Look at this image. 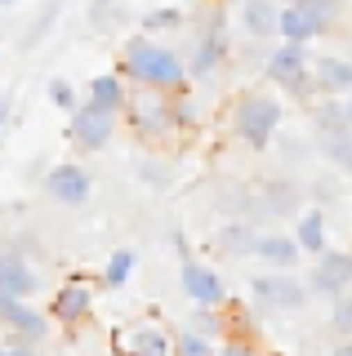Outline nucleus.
<instances>
[{"label":"nucleus","mask_w":352,"mask_h":356,"mask_svg":"<svg viewBox=\"0 0 352 356\" xmlns=\"http://www.w3.org/2000/svg\"><path fill=\"white\" fill-rule=\"evenodd\" d=\"M120 72L134 85L165 89V94H179V89L192 85L188 54H179L174 44H165L161 36H152V31H143V27H138V36H129L120 44Z\"/></svg>","instance_id":"f257e3e1"},{"label":"nucleus","mask_w":352,"mask_h":356,"mask_svg":"<svg viewBox=\"0 0 352 356\" xmlns=\"http://www.w3.org/2000/svg\"><path fill=\"white\" fill-rule=\"evenodd\" d=\"M285 120V103L272 89H241L227 107V129L237 134V143H246L250 152H263L277 143Z\"/></svg>","instance_id":"f03ea898"},{"label":"nucleus","mask_w":352,"mask_h":356,"mask_svg":"<svg viewBox=\"0 0 352 356\" xmlns=\"http://www.w3.org/2000/svg\"><path fill=\"white\" fill-rule=\"evenodd\" d=\"M317 58L307 54V44H294V40H277L268 54H263V81L272 89H281L290 103H307L312 107L321 98L317 89Z\"/></svg>","instance_id":"7ed1b4c3"},{"label":"nucleus","mask_w":352,"mask_h":356,"mask_svg":"<svg viewBox=\"0 0 352 356\" xmlns=\"http://www.w3.org/2000/svg\"><path fill=\"white\" fill-rule=\"evenodd\" d=\"M125 120L134 125L138 138H147V143H161V138H170V134H183L179 111H174V94L147 89V85H134L129 107H125Z\"/></svg>","instance_id":"20e7f679"},{"label":"nucleus","mask_w":352,"mask_h":356,"mask_svg":"<svg viewBox=\"0 0 352 356\" xmlns=\"http://www.w3.org/2000/svg\"><path fill=\"white\" fill-rule=\"evenodd\" d=\"M174 245H179V289L183 294H188L192 303H201V307H227L232 303L223 276H218V267L196 259V254L188 250V241H183V232H174Z\"/></svg>","instance_id":"39448f33"},{"label":"nucleus","mask_w":352,"mask_h":356,"mask_svg":"<svg viewBox=\"0 0 352 356\" xmlns=\"http://www.w3.org/2000/svg\"><path fill=\"white\" fill-rule=\"evenodd\" d=\"M250 298L263 312H299L312 298V285L299 272H285V267H268V272L250 276Z\"/></svg>","instance_id":"423d86ee"},{"label":"nucleus","mask_w":352,"mask_h":356,"mask_svg":"<svg viewBox=\"0 0 352 356\" xmlns=\"http://www.w3.org/2000/svg\"><path fill=\"white\" fill-rule=\"evenodd\" d=\"M120 116H125V111L103 107V103H94V98H85V103L67 116V138H72L81 152H103L107 143L116 138Z\"/></svg>","instance_id":"0eeeda50"},{"label":"nucleus","mask_w":352,"mask_h":356,"mask_svg":"<svg viewBox=\"0 0 352 356\" xmlns=\"http://www.w3.org/2000/svg\"><path fill=\"white\" fill-rule=\"evenodd\" d=\"M112 352L116 356H179V343H174V334L161 321L138 316L112 334Z\"/></svg>","instance_id":"6e6552de"},{"label":"nucleus","mask_w":352,"mask_h":356,"mask_svg":"<svg viewBox=\"0 0 352 356\" xmlns=\"http://www.w3.org/2000/svg\"><path fill=\"white\" fill-rule=\"evenodd\" d=\"M40 187H45V196L54 200V205H63V209H81V205H90V196H94L90 170H85V165H76V161L49 165L45 178H40Z\"/></svg>","instance_id":"1a4fd4ad"},{"label":"nucleus","mask_w":352,"mask_h":356,"mask_svg":"<svg viewBox=\"0 0 352 356\" xmlns=\"http://www.w3.org/2000/svg\"><path fill=\"white\" fill-rule=\"evenodd\" d=\"M259 200H263V214L268 218H299L307 205H312V196H307V183H299V178H290V170L285 174H272L259 183Z\"/></svg>","instance_id":"9d476101"},{"label":"nucleus","mask_w":352,"mask_h":356,"mask_svg":"<svg viewBox=\"0 0 352 356\" xmlns=\"http://www.w3.org/2000/svg\"><path fill=\"white\" fill-rule=\"evenodd\" d=\"M40 285H45V276H40L36 259H31L23 245H9L0 254V294L5 298H36Z\"/></svg>","instance_id":"9b49d317"},{"label":"nucleus","mask_w":352,"mask_h":356,"mask_svg":"<svg viewBox=\"0 0 352 356\" xmlns=\"http://www.w3.org/2000/svg\"><path fill=\"white\" fill-rule=\"evenodd\" d=\"M227 58H232V40L196 31V40H192V49H188L192 85H218V81H223V72H227Z\"/></svg>","instance_id":"f8f14e48"},{"label":"nucleus","mask_w":352,"mask_h":356,"mask_svg":"<svg viewBox=\"0 0 352 356\" xmlns=\"http://www.w3.org/2000/svg\"><path fill=\"white\" fill-rule=\"evenodd\" d=\"M232 22H237V36L246 40H281V0H237L232 9Z\"/></svg>","instance_id":"ddd939ff"},{"label":"nucleus","mask_w":352,"mask_h":356,"mask_svg":"<svg viewBox=\"0 0 352 356\" xmlns=\"http://www.w3.org/2000/svg\"><path fill=\"white\" fill-rule=\"evenodd\" d=\"M0 316H5V334L27 343H49L54 334V316L36 307V298H5L0 294Z\"/></svg>","instance_id":"4468645a"},{"label":"nucleus","mask_w":352,"mask_h":356,"mask_svg":"<svg viewBox=\"0 0 352 356\" xmlns=\"http://www.w3.org/2000/svg\"><path fill=\"white\" fill-rule=\"evenodd\" d=\"M307 285H312L317 298H339L352 289V250H321L312 259V272H307Z\"/></svg>","instance_id":"2eb2a0df"},{"label":"nucleus","mask_w":352,"mask_h":356,"mask_svg":"<svg viewBox=\"0 0 352 356\" xmlns=\"http://www.w3.org/2000/svg\"><path fill=\"white\" fill-rule=\"evenodd\" d=\"M90 312H94V281L90 276H72V281H63L58 289H54V298H49V316L58 321V325H85L90 321Z\"/></svg>","instance_id":"dca6fc26"},{"label":"nucleus","mask_w":352,"mask_h":356,"mask_svg":"<svg viewBox=\"0 0 352 356\" xmlns=\"http://www.w3.org/2000/svg\"><path fill=\"white\" fill-rule=\"evenodd\" d=\"M210 200H214L218 214H227V218H250V222L268 218L263 214V200H259V187H246V183H218Z\"/></svg>","instance_id":"f3484780"},{"label":"nucleus","mask_w":352,"mask_h":356,"mask_svg":"<svg viewBox=\"0 0 352 356\" xmlns=\"http://www.w3.org/2000/svg\"><path fill=\"white\" fill-rule=\"evenodd\" d=\"M255 259L263 267H285V272H299L303 263V245L299 236H285V232H259V245H255Z\"/></svg>","instance_id":"a211bd4d"},{"label":"nucleus","mask_w":352,"mask_h":356,"mask_svg":"<svg viewBox=\"0 0 352 356\" xmlns=\"http://www.w3.org/2000/svg\"><path fill=\"white\" fill-rule=\"evenodd\" d=\"M317 89L321 94H335V98H348L352 94V58L348 54H317Z\"/></svg>","instance_id":"6ab92c4d"},{"label":"nucleus","mask_w":352,"mask_h":356,"mask_svg":"<svg viewBox=\"0 0 352 356\" xmlns=\"http://www.w3.org/2000/svg\"><path fill=\"white\" fill-rule=\"evenodd\" d=\"M259 245V227L250 218H227L223 227H214V250L227 254V259H246V254H255Z\"/></svg>","instance_id":"aec40b11"},{"label":"nucleus","mask_w":352,"mask_h":356,"mask_svg":"<svg viewBox=\"0 0 352 356\" xmlns=\"http://www.w3.org/2000/svg\"><path fill=\"white\" fill-rule=\"evenodd\" d=\"M129 94H134V81H129L125 72H98L90 85H85V98H94V103H103V107H116V111H125L129 107Z\"/></svg>","instance_id":"412c9836"},{"label":"nucleus","mask_w":352,"mask_h":356,"mask_svg":"<svg viewBox=\"0 0 352 356\" xmlns=\"http://www.w3.org/2000/svg\"><path fill=\"white\" fill-rule=\"evenodd\" d=\"M294 236H299L303 254H321L330 250V218H326V205H307L299 218H294Z\"/></svg>","instance_id":"4be33fe9"},{"label":"nucleus","mask_w":352,"mask_h":356,"mask_svg":"<svg viewBox=\"0 0 352 356\" xmlns=\"http://www.w3.org/2000/svg\"><path fill=\"white\" fill-rule=\"evenodd\" d=\"M317 138V156L326 165H335L339 174H352V125L330 129V134H312Z\"/></svg>","instance_id":"5701e85b"},{"label":"nucleus","mask_w":352,"mask_h":356,"mask_svg":"<svg viewBox=\"0 0 352 356\" xmlns=\"http://www.w3.org/2000/svg\"><path fill=\"white\" fill-rule=\"evenodd\" d=\"M85 22H90L98 36H116V31L129 22V0H90Z\"/></svg>","instance_id":"b1692460"},{"label":"nucleus","mask_w":352,"mask_h":356,"mask_svg":"<svg viewBox=\"0 0 352 356\" xmlns=\"http://www.w3.org/2000/svg\"><path fill=\"white\" fill-rule=\"evenodd\" d=\"M317 36H321V27L312 22V14H307L303 5H294V0H285V5H281V40L312 44Z\"/></svg>","instance_id":"393cba45"},{"label":"nucleus","mask_w":352,"mask_h":356,"mask_svg":"<svg viewBox=\"0 0 352 356\" xmlns=\"http://www.w3.org/2000/svg\"><path fill=\"white\" fill-rule=\"evenodd\" d=\"M307 120H312V134H330V129H344L348 125V103L335 94H321L312 107H307Z\"/></svg>","instance_id":"a878e982"},{"label":"nucleus","mask_w":352,"mask_h":356,"mask_svg":"<svg viewBox=\"0 0 352 356\" xmlns=\"http://www.w3.org/2000/svg\"><path fill=\"white\" fill-rule=\"evenodd\" d=\"M134 272H138V254L129 250V245H116V250L107 254V263H103V276H98V281H103L107 289H125Z\"/></svg>","instance_id":"bb28decb"},{"label":"nucleus","mask_w":352,"mask_h":356,"mask_svg":"<svg viewBox=\"0 0 352 356\" xmlns=\"http://www.w3.org/2000/svg\"><path fill=\"white\" fill-rule=\"evenodd\" d=\"M294 5H303L307 14H312V22L321 27V36L339 31V27H344V18L352 14V0H294Z\"/></svg>","instance_id":"cd10ccee"},{"label":"nucleus","mask_w":352,"mask_h":356,"mask_svg":"<svg viewBox=\"0 0 352 356\" xmlns=\"http://www.w3.org/2000/svg\"><path fill=\"white\" fill-rule=\"evenodd\" d=\"M134 178L143 187H152V192H170V187H174V165L161 161V156H138V161H134Z\"/></svg>","instance_id":"c85d7f7f"},{"label":"nucleus","mask_w":352,"mask_h":356,"mask_svg":"<svg viewBox=\"0 0 352 356\" xmlns=\"http://www.w3.org/2000/svg\"><path fill=\"white\" fill-rule=\"evenodd\" d=\"M138 27H143V31H152V36H165V31L188 27V14H183L179 5H157V9H143Z\"/></svg>","instance_id":"c756f323"},{"label":"nucleus","mask_w":352,"mask_h":356,"mask_svg":"<svg viewBox=\"0 0 352 356\" xmlns=\"http://www.w3.org/2000/svg\"><path fill=\"white\" fill-rule=\"evenodd\" d=\"M277 156H281V165L285 170H294V165H307L317 156V138L307 143V138H299V134H277Z\"/></svg>","instance_id":"7c9ffc66"},{"label":"nucleus","mask_w":352,"mask_h":356,"mask_svg":"<svg viewBox=\"0 0 352 356\" xmlns=\"http://www.w3.org/2000/svg\"><path fill=\"white\" fill-rule=\"evenodd\" d=\"M174 343H179V356H218V343L223 339H210V334L183 325L179 334H174Z\"/></svg>","instance_id":"2f4dec72"},{"label":"nucleus","mask_w":352,"mask_h":356,"mask_svg":"<svg viewBox=\"0 0 352 356\" xmlns=\"http://www.w3.org/2000/svg\"><path fill=\"white\" fill-rule=\"evenodd\" d=\"M58 9H63L58 0H45V9H40V18H31V27H27V36L18 40V49H23V54H31V49H36V44L49 36V27L58 22Z\"/></svg>","instance_id":"473e14b6"},{"label":"nucleus","mask_w":352,"mask_h":356,"mask_svg":"<svg viewBox=\"0 0 352 356\" xmlns=\"http://www.w3.org/2000/svg\"><path fill=\"white\" fill-rule=\"evenodd\" d=\"M45 94H49V103L58 107V111H67V116H72V111H76V107L85 103V98H81V89H76V85L67 81V76H49Z\"/></svg>","instance_id":"72a5a7b5"},{"label":"nucleus","mask_w":352,"mask_h":356,"mask_svg":"<svg viewBox=\"0 0 352 356\" xmlns=\"http://www.w3.org/2000/svg\"><path fill=\"white\" fill-rule=\"evenodd\" d=\"M174 111H179V125H183V129H201V125H205L201 98L192 94V85H188V89H179V94H174Z\"/></svg>","instance_id":"f704fd0d"},{"label":"nucleus","mask_w":352,"mask_h":356,"mask_svg":"<svg viewBox=\"0 0 352 356\" xmlns=\"http://www.w3.org/2000/svg\"><path fill=\"white\" fill-rule=\"evenodd\" d=\"M330 334L335 339H352V289L330 298Z\"/></svg>","instance_id":"c9c22d12"},{"label":"nucleus","mask_w":352,"mask_h":356,"mask_svg":"<svg viewBox=\"0 0 352 356\" xmlns=\"http://www.w3.org/2000/svg\"><path fill=\"white\" fill-rule=\"evenodd\" d=\"M223 307H201L196 303V312L188 316V325L192 330H201V334H210V339H223V316H218Z\"/></svg>","instance_id":"e433bc0d"},{"label":"nucleus","mask_w":352,"mask_h":356,"mask_svg":"<svg viewBox=\"0 0 352 356\" xmlns=\"http://www.w3.org/2000/svg\"><path fill=\"white\" fill-rule=\"evenodd\" d=\"M307 196H312V205H335L339 196H344V187L335 183V178H317V183H307Z\"/></svg>","instance_id":"4c0bfd02"},{"label":"nucleus","mask_w":352,"mask_h":356,"mask_svg":"<svg viewBox=\"0 0 352 356\" xmlns=\"http://www.w3.org/2000/svg\"><path fill=\"white\" fill-rule=\"evenodd\" d=\"M0 356H45V343H27V339L5 334V348H0Z\"/></svg>","instance_id":"58836bf2"},{"label":"nucleus","mask_w":352,"mask_h":356,"mask_svg":"<svg viewBox=\"0 0 352 356\" xmlns=\"http://www.w3.org/2000/svg\"><path fill=\"white\" fill-rule=\"evenodd\" d=\"M218 356H259V343H255V339H241V334H232V339L218 343Z\"/></svg>","instance_id":"ea45409f"},{"label":"nucleus","mask_w":352,"mask_h":356,"mask_svg":"<svg viewBox=\"0 0 352 356\" xmlns=\"http://www.w3.org/2000/svg\"><path fill=\"white\" fill-rule=\"evenodd\" d=\"M330 356H352V339H339L335 348H330Z\"/></svg>","instance_id":"a19ab883"},{"label":"nucleus","mask_w":352,"mask_h":356,"mask_svg":"<svg viewBox=\"0 0 352 356\" xmlns=\"http://www.w3.org/2000/svg\"><path fill=\"white\" fill-rule=\"evenodd\" d=\"M344 103H348V125H352V94H348V98H344Z\"/></svg>","instance_id":"79ce46f5"},{"label":"nucleus","mask_w":352,"mask_h":356,"mask_svg":"<svg viewBox=\"0 0 352 356\" xmlns=\"http://www.w3.org/2000/svg\"><path fill=\"white\" fill-rule=\"evenodd\" d=\"M344 54H348V58H352V36H348V49H344Z\"/></svg>","instance_id":"37998d69"},{"label":"nucleus","mask_w":352,"mask_h":356,"mask_svg":"<svg viewBox=\"0 0 352 356\" xmlns=\"http://www.w3.org/2000/svg\"><path fill=\"white\" fill-rule=\"evenodd\" d=\"M0 5H18V0H0Z\"/></svg>","instance_id":"c03bdc74"},{"label":"nucleus","mask_w":352,"mask_h":356,"mask_svg":"<svg viewBox=\"0 0 352 356\" xmlns=\"http://www.w3.org/2000/svg\"><path fill=\"white\" fill-rule=\"evenodd\" d=\"M103 356H107V352H103ZM112 356H116V352H112Z\"/></svg>","instance_id":"a18cd8bd"},{"label":"nucleus","mask_w":352,"mask_h":356,"mask_svg":"<svg viewBox=\"0 0 352 356\" xmlns=\"http://www.w3.org/2000/svg\"><path fill=\"white\" fill-rule=\"evenodd\" d=\"M232 5H237V0H232Z\"/></svg>","instance_id":"49530a36"}]
</instances>
